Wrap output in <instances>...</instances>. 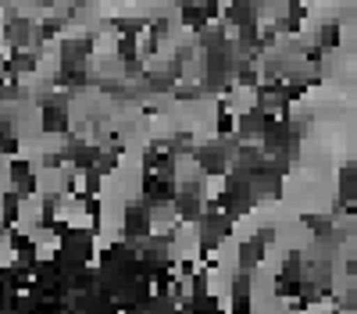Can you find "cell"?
I'll list each match as a JSON object with an SVG mask.
<instances>
[{"instance_id":"1","label":"cell","mask_w":357,"mask_h":314,"mask_svg":"<svg viewBox=\"0 0 357 314\" xmlns=\"http://www.w3.org/2000/svg\"><path fill=\"white\" fill-rule=\"evenodd\" d=\"M340 40H343L340 22H325V25L318 29V36H314V43H318L321 50H336V47H340Z\"/></svg>"}]
</instances>
